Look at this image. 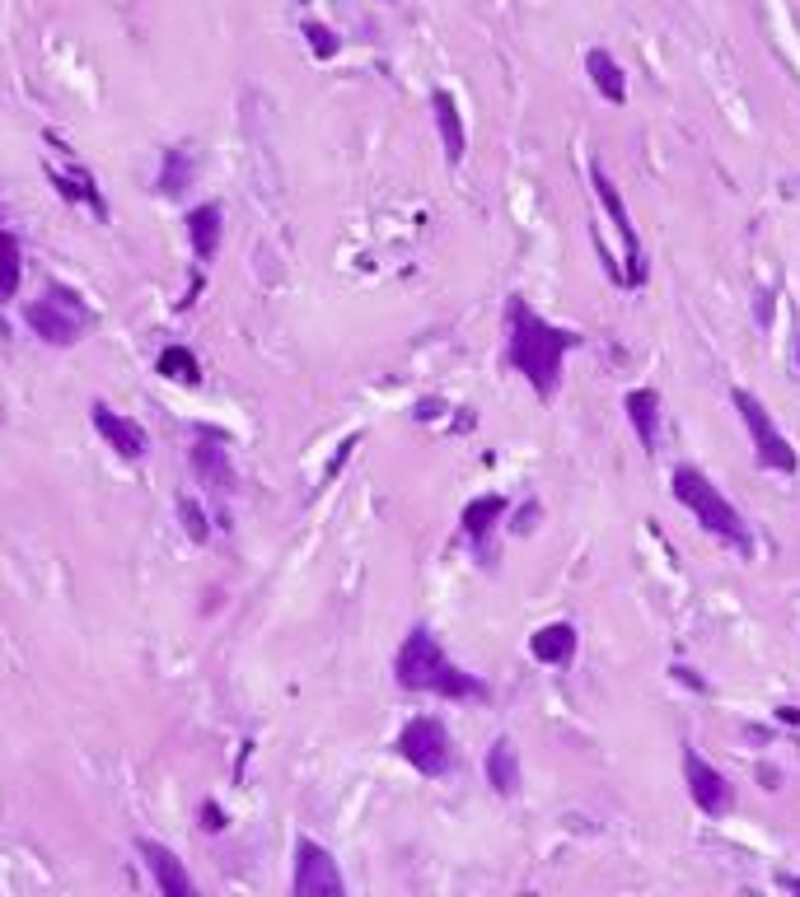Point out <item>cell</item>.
Wrapping results in <instances>:
<instances>
[{
  "label": "cell",
  "instance_id": "9a60e30c",
  "mask_svg": "<svg viewBox=\"0 0 800 897\" xmlns=\"http://www.w3.org/2000/svg\"><path fill=\"white\" fill-rule=\"evenodd\" d=\"M622 407H628V421L637 430V440L655 449V435H660V393L655 388H632L628 397H622Z\"/></svg>",
  "mask_w": 800,
  "mask_h": 897
},
{
  "label": "cell",
  "instance_id": "4fadbf2b",
  "mask_svg": "<svg viewBox=\"0 0 800 897\" xmlns=\"http://www.w3.org/2000/svg\"><path fill=\"white\" fill-rule=\"evenodd\" d=\"M431 113H436V127H440V141H445V159L459 164L463 150H468V131H463V117H459V104L450 89H436L431 94Z\"/></svg>",
  "mask_w": 800,
  "mask_h": 897
},
{
  "label": "cell",
  "instance_id": "52a82bcc",
  "mask_svg": "<svg viewBox=\"0 0 800 897\" xmlns=\"http://www.w3.org/2000/svg\"><path fill=\"white\" fill-rule=\"evenodd\" d=\"M590 188H595L604 215H609L614 229H618V238H622V257H628V271H622V281H628V286H647V257H641V238H637V229H632V215H628V206H622L614 178L604 173L599 159L590 164Z\"/></svg>",
  "mask_w": 800,
  "mask_h": 897
},
{
  "label": "cell",
  "instance_id": "d4e9b609",
  "mask_svg": "<svg viewBox=\"0 0 800 897\" xmlns=\"http://www.w3.org/2000/svg\"><path fill=\"white\" fill-rule=\"evenodd\" d=\"M179 520H183V533L192 537V543H206V514L198 501H183L179 505Z\"/></svg>",
  "mask_w": 800,
  "mask_h": 897
},
{
  "label": "cell",
  "instance_id": "7c38bea8",
  "mask_svg": "<svg viewBox=\"0 0 800 897\" xmlns=\"http://www.w3.org/2000/svg\"><path fill=\"white\" fill-rule=\"evenodd\" d=\"M576 645H580V636H576L572 622H548V627H538L530 636V650H534L538 664H572Z\"/></svg>",
  "mask_w": 800,
  "mask_h": 897
},
{
  "label": "cell",
  "instance_id": "2e32d148",
  "mask_svg": "<svg viewBox=\"0 0 800 897\" xmlns=\"http://www.w3.org/2000/svg\"><path fill=\"white\" fill-rule=\"evenodd\" d=\"M505 520V495H478V501L463 505V533L478 552L487 547V533Z\"/></svg>",
  "mask_w": 800,
  "mask_h": 897
},
{
  "label": "cell",
  "instance_id": "ac0fdd59",
  "mask_svg": "<svg viewBox=\"0 0 800 897\" xmlns=\"http://www.w3.org/2000/svg\"><path fill=\"white\" fill-rule=\"evenodd\" d=\"M487 786L497 794H515L520 790V752L511 739H497L487 748Z\"/></svg>",
  "mask_w": 800,
  "mask_h": 897
},
{
  "label": "cell",
  "instance_id": "d6986e66",
  "mask_svg": "<svg viewBox=\"0 0 800 897\" xmlns=\"http://www.w3.org/2000/svg\"><path fill=\"white\" fill-rule=\"evenodd\" d=\"M585 71H590L599 98H609V104H622V98H628V79H622V66L614 62V52L595 47L590 56H585Z\"/></svg>",
  "mask_w": 800,
  "mask_h": 897
},
{
  "label": "cell",
  "instance_id": "f546056e",
  "mask_svg": "<svg viewBox=\"0 0 800 897\" xmlns=\"http://www.w3.org/2000/svg\"><path fill=\"white\" fill-rule=\"evenodd\" d=\"M300 6H309V0H300Z\"/></svg>",
  "mask_w": 800,
  "mask_h": 897
},
{
  "label": "cell",
  "instance_id": "3957f363",
  "mask_svg": "<svg viewBox=\"0 0 800 897\" xmlns=\"http://www.w3.org/2000/svg\"><path fill=\"white\" fill-rule=\"evenodd\" d=\"M674 495H679V505H689L693 510V520L707 528L712 537H721V543H730L739 556H749L754 543H749V528L745 520H739V510L712 487V477L707 472H697V468H679L674 472Z\"/></svg>",
  "mask_w": 800,
  "mask_h": 897
},
{
  "label": "cell",
  "instance_id": "7a4b0ae2",
  "mask_svg": "<svg viewBox=\"0 0 800 897\" xmlns=\"http://www.w3.org/2000/svg\"><path fill=\"white\" fill-rule=\"evenodd\" d=\"M394 673H398V683L407 692H436V696H450V702H487V696H492L482 677L463 673L459 664L445 660L440 641L426 627H417L403 641L398 660H394Z\"/></svg>",
  "mask_w": 800,
  "mask_h": 897
},
{
  "label": "cell",
  "instance_id": "30bf717a",
  "mask_svg": "<svg viewBox=\"0 0 800 897\" xmlns=\"http://www.w3.org/2000/svg\"><path fill=\"white\" fill-rule=\"evenodd\" d=\"M136 846H141V861H146L154 888H160L164 897H198V884H192V874L183 869V861H179V855H173L164 842H150V836H141Z\"/></svg>",
  "mask_w": 800,
  "mask_h": 897
},
{
  "label": "cell",
  "instance_id": "8992f818",
  "mask_svg": "<svg viewBox=\"0 0 800 897\" xmlns=\"http://www.w3.org/2000/svg\"><path fill=\"white\" fill-rule=\"evenodd\" d=\"M398 757L422 776H445L455 767V744H450V734H445L440 720L417 715V720L398 734Z\"/></svg>",
  "mask_w": 800,
  "mask_h": 897
},
{
  "label": "cell",
  "instance_id": "5bb4252c",
  "mask_svg": "<svg viewBox=\"0 0 800 897\" xmlns=\"http://www.w3.org/2000/svg\"><path fill=\"white\" fill-rule=\"evenodd\" d=\"M192 468H198V477L202 482L216 491V495H225L230 487H234V472H230V453H225V445L216 440V435H206V440L192 449Z\"/></svg>",
  "mask_w": 800,
  "mask_h": 897
},
{
  "label": "cell",
  "instance_id": "7402d4cb",
  "mask_svg": "<svg viewBox=\"0 0 800 897\" xmlns=\"http://www.w3.org/2000/svg\"><path fill=\"white\" fill-rule=\"evenodd\" d=\"M24 276V257H19V238L10 229H0V299H10Z\"/></svg>",
  "mask_w": 800,
  "mask_h": 897
},
{
  "label": "cell",
  "instance_id": "277c9868",
  "mask_svg": "<svg viewBox=\"0 0 800 897\" xmlns=\"http://www.w3.org/2000/svg\"><path fill=\"white\" fill-rule=\"evenodd\" d=\"M29 328L52 346H75L81 332L89 328V309L81 305V295L66 286H47L43 295L29 305Z\"/></svg>",
  "mask_w": 800,
  "mask_h": 897
},
{
  "label": "cell",
  "instance_id": "9c48e42d",
  "mask_svg": "<svg viewBox=\"0 0 800 897\" xmlns=\"http://www.w3.org/2000/svg\"><path fill=\"white\" fill-rule=\"evenodd\" d=\"M684 781H689L693 804L707 813V819H726V813L735 809V786L707 762V757H697L693 748L684 752Z\"/></svg>",
  "mask_w": 800,
  "mask_h": 897
},
{
  "label": "cell",
  "instance_id": "8fae6325",
  "mask_svg": "<svg viewBox=\"0 0 800 897\" xmlns=\"http://www.w3.org/2000/svg\"><path fill=\"white\" fill-rule=\"evenodd\" d=\"M94 412V430H99L104 435V440L117 449V453H122L127 458V463H136V458H141L146 453V430L141 426H136L131 421V416H122V412H113L108 403H94L89 407Z\"/></svg>",
  "mask_w": 800,
  "mask_h": 897
},
{
  "label": "cell",
  "instance_id": "5b68a950",
  "mask_svg": "<svg viewBox=\"0 0 800 897\" xmlns=\"http://www.w3.org/2000/svg\"><path fill=\"white\" fill-rule=\"evenodd\" d=\"M730 403H735V412L745 416V426H749V440H754V449H758V463L764 468H777V472H796V449H791V440L782 430H777V421L768 416V407L758 403V397L749 393V388H735L730 393Z\"/></svg>",
  "mask_w": 800,
  "mask_h": 897
},
{
  "label": "cell",
  "instance_id": "cb8c5ba5",
  "mask_svg": "<svg viewBox=\"0 0 800 897\" xmlns=\"http://www.w3.org/2000/svg\"><path fill=\"white\" fill-rule=\"evenodd\" d=\"M305 38H309V47H314V56H319V62H333V56L342 52L338 33L328 29V24H305Z\"/></svg>",
  "mask_w": 800,
  "mask_h": 897
},
{
  "label": "cell",
  "instance_id": "e0dca14e",
  "mask_svg": "<svg viewBox=\"0 0 800 897\" xmlns=\"http://www.w3.org/2000/svg\"><path fill=\"white\" fill-rule=\"evenodd\" d=\"M221 206H198V211H188V238H192V253H198V263H211L221 248Z\"/></svg>",
  "mask_w": 800,
  "mask_h": 897
},
{
  "label": "cell",
  "instance_id": "83f0119b",
  "mask_svg": "<svg viewBox=\"0 0 800 897\" xmlns=\"http://www.w3.org/2000/svg\"><path fill=\"white\" fill-rule=\"evenodd\" d=\"M777 884H782L787 893H800V879H791V874H777Z\"/></svg>",
  "mask_w": 800,
  "mask_h": 897
},
{
  "label": "cell",
  "instance_id": "f1b7e54d",
  "mask_svg": "<svg viewBox=\"0 0 800 897\" xmlns=\"http://www.w3.org/2000/svg\"><path fill=\"white\" fill-rule=\"evenodd\" d=\"M796 361H800V337H796Z\"/></svg>",
  "mask_w": 800,
  "mask_h": 897
},
{
  "label": "cell",
  "instance_id": "4316f807",
  "mask_svg": "<svg viewBox=\"0 0 800 897\" xmlns=\"http://www.w3.org/2000/svg\"><path fill=\"white\" fill-rule=\"evenodd\" d=\"M202 827H206V832H221V827H225V819H221L216 804H202Z\"/></svg>",
  "mask_w": 800,
  "mask_h": 897
},
{
  "label": "cell",
  "instance_id": "6da1fadb",
  "mask_svg": "<svg viewBox=\"0 0 800 897\" xmlns=\"http://www.w3.org/2000/svg\"><path fill=\"white\" fill-rule=\"evenodd\" d=\"M576 346H580V332L548 323V318L534 313L520 295L505 305V361H511V370H520L530 378V388L543 397V403L557 397L562 361H567Z\"/></svg>",
  "mask_w": 800,
  "mask_h": 897
},
{
  "label": "cell",
  "instance_id": "44dd1931",
  "mask_svg": "<svg viewBox=\"0 0 800 897\" xmlns=\"http://www.w3.org/2000/svg\"><path fill=\"white\" fill-rule=\"evenodd\" d=\"M154 370H160L164 378H173V384H188V388L202 384V365H198V355H192L188 346H164Z\"/></svg>",
  "mask_w": 800,
  "mask_h": 897
},
{
  "label": "cell",
  "instance_id": "603a6c76",
  "mask_svg": "<svg viewBox=\"0 0 800 897\" xmlns=\"http://www.w3.org/2000/svg\"><path fill=\"white\" fill-rule=\"evenodd\" d=\"M52 178H56V183H62V192H66V196H81V202H89L94 211H104V196L94 192V183H89L85 173H52Z\"/></svg>",
  "mask_w": 800,
  "mask_h": 897
},
{
  "label": "cell",
  "instance_id": "ffe728a7",
  "mask_svg": "<svg viewBox=\"0 0 800 897\" xmlns=\"http://www.w3.org/2000/svg\"><path fill=\"white\" fill-rule=\"evenodd\" d=\"M192 173H198V159H192V150H188V146H173V150H164L160 192H164V196H179V192L192 183Z\"/></svg>",
  "mask_w": 800,
  "mask_h": 897
},
{
  "label": "cell",
  "instance_id": "484cf974",
  "mask_svg": "<svg viewBox=\"0 0 800 897\" xmlns=\"http://www.w3.org/2000/svg\"><path fill=\"white\" fill-rule=\"evenodd\" d=\"M772 290H764V295H758V328H772V313H777V305H772Z\"/></svg>",
  "mask_w": 800,
  "mask_h": 897
},
{
  "label": "cell",
  "instance_id": "ba28073f",
  "mask_svg": "<svg viewBox=\"0 0 800 897\" xmlns=\"http://www.w3.org/2000/svg\"><path fill=\"white\" fill-rule=\"evenodd\" d=\"M296 897H342L346 884H342V869L338 861L328 855L319 842H296V879H290Z\"/></svg>",
  "mask_w": 800,
  "mask_h": 897
}]
</instances>
